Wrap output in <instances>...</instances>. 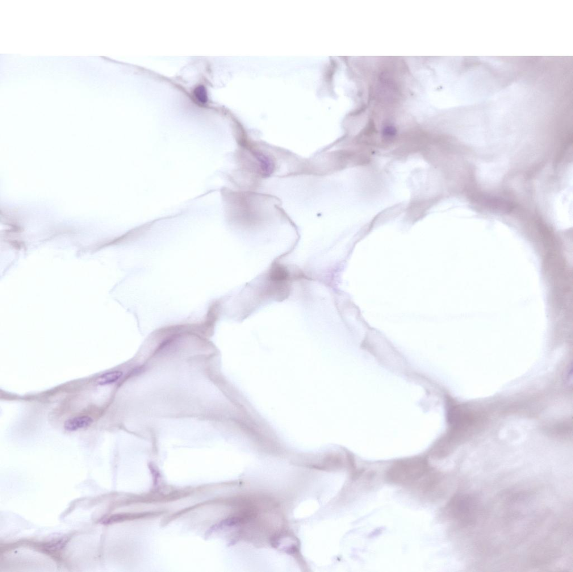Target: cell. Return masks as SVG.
I'll use <instances>...</instances> for the list:
<instances>
[{
  "mask_svg": "<svg viewBox=\"0 0 573 572\" xmlns=\"http://www.w3.org/2000/svg\"><path fill=\"white\" fill-rule=\"evenodd\" d=\"M194 95L199 102L204 104L207 101V95L206 89L203 86H199L194 91Z\"/></svg>",
  "mask_w": 573,
  "mask_h": 572,
  "instance_id": "5b68a950",
  "label": "cell"
},
{
  "mask_svg": "<svg viewBox=\"0 0 573 572\" xmlns=\"http://www.w3.org/2000/svg\"><path fill=\"white\" fill-rule=\"evenodd\" d=\"M123 373L119 370L104 373L98 378L97 383L99 386L110 385L115 383L122 377Z\"/></svg>",
  "mask_w": 573,
  "mask_h": 572,
  "instance_id": "277c9868",
  "label": "cell"
},
{
  "mask_svg": "<svg viewBox=\"0 0 573 572\" xmlns=\"http://www.w3.org/2000/svg\"><path fill=\"white\" fill-rule=\"evenodd\" d=\"M446 511L452 519L462 526L475 523L478 516V502L474 496L458 494L451 498L447 505Z\"/></svg>",
  "mask_w": 573,
  "mask_h": 572,
  "instance_id": "7a4b0ae2",
  "label": "cell"
},
{
  "mask_svg": "<svg viewBox=\"0 0 573 572\" xmlns=\"http://www.w3.org/2000/svg\"><path fill=\"white\" fill-rule=\"evenodd\" d=\"M396 135V130L394 127L387 126L382 131V137L386 141L392 140Z\"/></svg>",
  "mask_w": 573,
  "mask_h": 572,
  "instance_id": "8992f818",
  "label": "cell"
},
{
  "mask_svg": "<svg viewBox=\"0 0 573 572\" xmlns=\"http://www.w3.org/2000/svg\"><path fill=\"white\" fill-rule=\"evenodd\" d=\"M427 459L415 457L401 459L393 463L386 473L389 482L395 484L415 483L429 473Z\"/></svg>",
  "mask_w": 573,
  "mask_h": 572,
  "instance_id": "6da1fadb",
  "label": "cell"
},
{
  "mask_svg": "<svg viewBox=\"0 0 573 572\" xmlns=\"http://www.w3.org/2000/svg\"><path fill=\"white\" fill-rule=\"evenodd\" d=\"M93 423V419L89 416L75 417L65 421L64 429L66 431L73 432L88 428Z\"/></svg>",
  "mask_w": 573,
  "mask_h": 572,
  "instance_id": "3957f363",
  "label": "cell"
}]
</instances>
